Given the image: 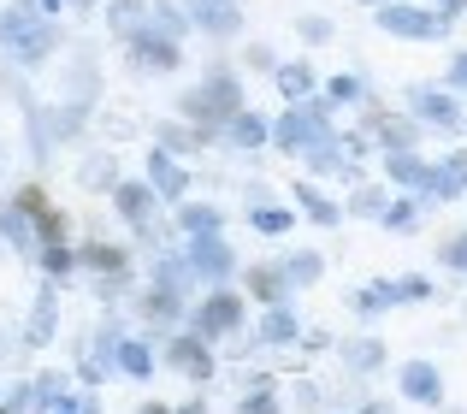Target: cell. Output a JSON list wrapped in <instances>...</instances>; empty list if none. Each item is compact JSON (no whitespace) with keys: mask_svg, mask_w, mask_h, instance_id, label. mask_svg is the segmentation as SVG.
Segmentation results:
<instances>
[{"mask_svg":"<svg viewBox=\"0 0 467 414\" xmlns=\"http://www.w3.org/2000/svg\"><path fill=\"white\" fill-rule=\"evenodd\" d=\"M54 314H59V290H42V296H36V308H30V332H24V344L42 349L47 337H54Z\"/></svg>","mask_w":467,"mask_h":414,"instance_id":"14","label":"cell"},{"mask_svg":"<svg viewBox=\"0 0 467 414\" xmlns=\"http://www.w3.org/2000/svg\"><path fill=\"white\" fill-rule=\"evenodd\" d=\"M326 95H331V101H355V95H361V83H355V78H337Z\"/></svg>","mask_w":467,"mask_h":414,"instance_id":"33","label":"cell"},{"mask_svg":"<svg viewBox=\"0 0 467 414\" xmlns=\"http://www.w3.org/2000/svg\"><path fill=\"white\" fill-rule=\"evenodd\" d=\"M166 361L183 373V379H195V385H202L207 373H213V349H207V337H195V332H171Z\"/></svg>","mask_w":467,"mask_h":414,"instance_id":"4","label":"cell"},{"mask_svg":"<svg viewBox=\"0 0 467 414\" xmlns=\"http://www.w3.org/2000/svg\"><path fill=\"white\" fill-rule=\"evenodd\" d=\"M296 196H302V207H308V219H314V225H337V207H331L326 196H319L314 184H302Z\"/></svg>","mask_w":467,"mask_h":414,"instance_id":"25","label":"cell"},{"mask_svg":"<svg viewBox=\"0 0 467 414\" xmlns=\"http://www.w3.org/2000/svg\"><path fill=\"white\" fill-rule=\"evenodd\" d=\"M78 261L95 266L101 278H113V285H125V249H119V243H83Z\"/></svg>","mask_w":467,"mask_h":414,"instance_id":"10","label":"cell"},{"mask_svg":"<svg viewBox=\"0 0 467 414\" xmlns=\"http://www.w3.org/2000/svg\"><path fill=\"white\" fill-rule=\"evenodd\" d=\"M36 261H42V273H47V278H66L71 266H78V254H71L66 243H42V249H36Z\"/></svg>","mask_w":467,"mask_h":414,"instance_id":"21","label":"cell"},{"mask_svg":"<svg viewBox=\"0 0 467 414\" xmlns=\"http://www.w3.org/2000/svg\"><path fill=\"white\" fill-rule=\"evenodd\" d=\"M0 237L12 243V249H36V225H30V213L24 207H0Z\"/></svg>","mask_w":467,"mask_h":414,"instance_id":"17","label":"cell"},{"mask_svg":"<svg viewBox=\"0 0 467 414\" xmlns=\"http://www.w3.org/2000/svg\"><path fill=\"white\" fill-rule=\"evenodd\" d=\"M225 130H231V142H243V149H261L266 142V119H254V113H237Z\"/></svg>","mask_w":467,"mask_h":414,"instance_id":"22","label":"cell"},{"mask_svg":"<svg viewBox=\"0 0 467 414\" xmlns=\"http://www.w3.org/2000/svg\"><path fill=\"white\" fill-rule=\"evenodd\" d=\"M178 308H183V296H178V290H166V285H154L149 296H142V314H149L154 326H171V320H178Z\"/></svg>","mask_w":467,"mask_h":414,"instance_id":"19","label":"cell"},{"mask_svg":"<svg viewBox=\"0 0 467 414\" xmlns=\"http://www.w3.org/2000/svg\"><path fill=\"white\" fill-rule=\"evenodd\" d=\"M349 367H379V344H349Z\"/></svg>","mask_w":467,"mask_h":414,"instance_id":"30","label":"cell"},{"mask_svg":"<svg viewBox=\"0 0 467 414\" xmlns=\"http://www.w3.org/2000/svg\"><path fill=\"white\" fill-rule=\"evenodd\" d=\"M137 414H171V409H166V403H142Z\"/></svg>","mask_w":467,"mask_h":414,"instance_id":"36","label":"cell"},{"mask_svg":"<svg viewBox=\"0 0 467 414\" xmlns=\"http://www.w3.org/2000/svg\"><path fill=\"white\" fill-rule=\"evenodd\" d=\"M183 266H190L195 278H207V285H219V278L231 273V249L219 243V231H213V237H195L190 254H183Z\"/></svg>","mask_w":467,"mask_h":414,"instance_id":"5","label":"cell"},{"mask_svg":"<svg viewBox=\"0 0 467 414\" xmlns=\"http://www.w3.org/2000/svg\"><path fill=\"white\" fill-rule=\"evenodd\" d=\"M273 142H278L285 154H314V149H326V142H331V130H326V107H290V113L278 119Z\"/></svg>","mask_w":467,"mask_h":414,"instance_id":"2","label":"cell"},{"mask_svg":"<svg viewBox=\"0 0 467 414\" xmlns=\"http://www.w3.org/2000/svg\"><path fill=\"white\" fill-rule=\"evenodd\" d=\"M390 178H397V184H409V190H420L426 184V160H420V154H414V149H390Z\"/></svg>","mask_w":467,"mask_h":414,"instance_id":"18","label":"cell"},{"mask_svg":"<svg viewBox=\"0 0 467 414\" xmlns=\"http://www.w3.org/2000/svg\"><path fill=\"white\" fill-rule=\"evenodd\" d=\"M261 344H296V314L278 302V308H266V320H261Z\"/></svg>","mask_w":467,"mask_h":414,"instance_id":"20","label":"cell"},{"mask_svg":"<svg viewBox=\"0 0 467 414\" xmlns=\"http://www.w3.org/2000/svg\"><path fill=\"white\" fill-rule=\"evenodd\" d=\"M243 320H249V308H243L237 290H207L195 302V337H237Z\"/></svg>","mask_w":467,"mask_h":414,"instance_id":"3","label":"cell"},{"mask_svg":"<svg viewBox=\"0 0 467 414\" xmlns=\"http://www.w3.org/2000/svg\"><path fill=\"white\" fill-rule=\"evenodd\" d=\"M107 18H113V30H119V36H142V24H149V12H142L137 0H119V6L107 12Z\"/></svg>","mask_w":467,"mask_h":414,"instance_id":"23","label":"cell"},{"mask_svg":"<svg viewBox=\"0 0 467 414\" xmlns=\"http://www.w3.org/2000/svg\"><path fill=\"white\" fill-rule=\"evenodd\" d=\"M379 24H385V30H397V36H432L438 30L432 12H414V6H379Z\"/></svg>","mask_w":467,"mask_h":414,"instance_id":"11","label":"cell"},{"mask_svg":"<svg viewBox=\"0 0 467 414\" xmlns=\"http://www.w3.org/2000/svg\"><path fill=\"white\" fill-rule=\"evenodd\" d=\"M450 89H467V54H456V66H450Z\"/></svg>","mask_w":467,"mask_h":414,"instance_id":"34","label":"cell"},{"mask_svg":"<svg viewBox=\"0 0 467 414\" xmlns=\"http://www.w3.org/2000/svg\"><path fill=\"white\" fill-rule=\"evenodd\" d=\"M278 89L296 101V95H308V89H314V71H308V66H278Z\"/></svg>","mask_w":467,"mask_h":414,"instance_id":"26","label":"cell"},{"mask_svg":"<svg viewBox=\"0 0 467 414\" xmlns=\"http://www.w3.org/2000/svg\"><path fill=\"white\" fill-rule=\"evenodd\" d=\"M0 42H6L24 66H36V59L54 54V30L36 18V6H0Z\"/></svg>","mask_w":467,"mask_h":414,"instance_id":"1","label":"cell"},{"mask_svg":"<svg viewBox=\"0 0 467 414\" xmlns=\"http://www.w3.org/2000/svg\"><path fill=\"white\" fill-rule=\"evenodd\" d=\"M42 6H47V12H54V6H59V0H42Z\"/></svg>","mask_w":467,"mask_h":414,"instance_id":"39","label":"cell"},{"mask_svg":"<svg viewBox=\"0 0 467 414\" xmlns=\"http://www.w3.org/2000/svg\"><path fill=\"white\" fill-rule=\"evenodd\" d=\"M149 190H154V196H166V202H183V190H190V172H183V166L171 160L166 149H154V154H149Z\"/></svg>","mask_w":467,"mask_h":414,"instance_id":"6","label":"cell"},{"mask_svg":"<svg viewBox=\"0 0 467 414\" xmlns=\"http://www.w3.org/2000/svg\"><path fill=\"white\" fill-rule=\"evenodd\" d=\"M402 391H409L414 403H438V391H444V385H438V367L432 361H409V367H402Z\"/></svg>","mask_w":467,"mask_h":414,"instance_id":"13","label":"cell"},{"mask_svg":"<svg viewBox=\"0 0 467 414\" xmlns=\"http://www.w3.org/2000/svg\"><path fill=\"white\" fill-rule=\"evenodd\" d=\"M361 414H397V409H385V403H367Z\"/></svg>","mask_w":467,"mask_h":414,"instance_id":"38","label":"cell"},{"mask_svg":"<svg viewBox=\"0 0 467 414\" xmlns=\"http://www.w3.org/2000/svg\"><path fill=\"white\" fill-rule=\"evenodd\" d=\"M444 266H462V273H467V231L456 243H444Z\"/></svg>","mask_w":467,"mask_h":414,"instance_id":"32","label":"cell"},{"mask_svg":"<svg viewBox=\"0 0 467 414\" xmlns=\"http://www.w3.org/2000/svg\"><path fill=\"white\" fill-rule=\"evenodd\" d=\"M171 414H207L202 403H183V409H171Z\"/></svg>","mask_w":467,"mask_h":414,"instance_id":"37","label":"cell"},{"mask_svg":"<svg viewBox=\"0 0 467 414\" xmlns=\"http://www.w3.org/2000/svg\"><path fill=\"white\" fill-rule=\"evenodd\" d=\"M237 414H278V403H273V391H266V397H243Z\"/></svg>","mask_w":467,"mask_h":414,"instance_id":"31","label":"cell"},{"mask_svg":"<svg viewBox=\"0 0 467 414\" xmlns=\"http://www.w3.org/2000/svg\"><path fill=\"white\" fill-rule=\"evenodd\" d=\"M285 278H290V285H314V278H319V254H290Z\"/></svg>","mask_w":467,"mask_h":414,"instance_id":"27","label":"cell"},{"mask_svg":"<svg viewBox=\"0 0 467 414\" xmlns=\"http://www.w3.org/2000/svg\"><path fill=\"white\" fill-rule=\"evenodd\" d=\"M385 225L409 231V225H414V202H390V207H385Z\"/></svg>","mask_w":467,"mask_h":414,"instance_id":"29","label":"cell"},{"mask_svg":"<svg viewBox=\"0 0 467 414\" xmlns=\"http://www.w3.org/2000/svg\"><path fill=\"white\" fill-rule=\"evenodd\" d=\"M130 47H137V66H154V71H171L178 66V42L171 36H154V30H142V36H130Z\"/></svg>","mask_w":467,"mask_h":414,"instance_id":"9","label":"cell"},{"mask_svg":"<svg viewBox=\"0 0 467 414\" xmlns=\"http://www.w3.org/2000/svg\"><path fill=\"white\" fill-rule=\"evenodd\" d=\"M296 219L285 213V207H254V231H266V237H278V231H290Z\"/></svg>","mask_w":467,"mask_h":414,"instance_id":"28","label":"cell"},{"mask_svg":"<svg viewBox=\"0 0 467 414\" xmlns=\"http://www.w3.org/2000/svg\"><path fill=\"white\" fill-rule=\"evenodd\" d=\"M202 30H213V36H231L237 30V6L231 0H195V12H190Z\"/></svg>","mask_w":467,"mask_h":414,"instance_id":"15","label":"cell"},{"mask_svg":"<svg viewBox=\"0 0 467 414\" xmlns=\"http://www.w3.org/2000/svg\"><path fill=\"white\" fill-rule=\"evenodd\" d=\"M113 367H125L130 379H149L154 373V349H149V337H125V344H119V361Z\"/></svg>","mask_w":467,"mask_h":414,"instance_id":"16","label":"cell"},{"mask_svg":"<svg viewBox=\"0 0 467 414\" xmlns=\"http://www.w3.org/2000/svg\"><path fill=\"white\" fill-rule=\"evenodd\" d=\"M178 219H183V231H190V237H213V231H219V213H213V207H195V202L183 207Z\"/></svg>","mask_w":467,"mask_h":414,"instance_id":"24","label":"cell"},{"mask_svg":"<svg viewBox=\"0 0 467 414\" xmlns=\"http://www.w3.org/2000/svg\"><path fill=\"white\" fill-rule=\"evenodd\" d=\"M414 113H420L426 125H438V130H456L462 125V107H456V95H450V89H414Z\"/></svg>","mask_w":467,"mask_h":414,"instance_id":"8","label":"cell"},{"mask_svg":"<svg viewBox=\"0 0 467 414\" xmlns=\"http://www.w3.org/2000/svg\"><path fill=\"white\" fill-rule=\"evenodd\" d=\"M113 202H119V213H125L130 225L142 231V237H154V190H149V184H119Z\"/></svg>","mask_w":467,"mask_h":414,"instance_id":"7","label":"cell"},{"mask_svg":"<svg viewBox=\"0 0 467 414\" xmlns=\"http://www.w3.org/2000/svg\"><path fill=\"white\" fill-rule=\"evenodd\" d=\"M47 414H78V403H71V397H66V403H54Z\"/></svg>","mask_w":467,"mask_h":414,"instance_id":"35","label":"cell"},{"mask_svg":"<svg viewBox=\"0 0 467 414\" xmlns=\"http://www.w3.org/2000/svg\"><path fill=\"white\" fill-rule=\"evenodd\" d=\"M285 290H290L285 266H249V296H254V302L278 308V302H285Z\"/></svg>","mask_w":467,"mask_h":414,"instance_id":"12","label":"cell"}]
</instances>
